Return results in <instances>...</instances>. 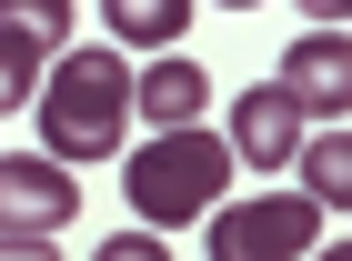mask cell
I'll use <instances>...</instances> for the list:
<instances>
[{
    "label": "cell",
    "mask_w": 352,
    "mask_h": 261,
    "mask_svg": "<svg viewBox=\"0 0 352 261\" xmlns=\"http://www.w3.org/2000/svg\"><path fill=\"white\" fill-rule=\"evenodd\" d=\"M41 111V151L60 171H81V161H121L131 151V60L101 51V41H71L51 60V80L30 91Z\"/></svg>",
    "instance_id": "cell-1"
},
{
    "label": "cell",
    "mask_w": 352,
    "mask_h": 261,
    "mask_svg": "<svg viewBox=\"0 0 352 261\" xmlns=\"http://www.w3.org/2000/svg\"><path fill=\"white\" fill-rule=\"evenodd\" d=\"M121 191H131L141 231H182V221H201V211H221V191H232V141L221 130H151L141 151H121Z\"/></svg>",
    "instance_id": "cell-2"
},
{
    "label": "cell",
    "mask_w": 352,
    "mask_h": 261,
    "mask_svg": "<svg viewBox=\"0 0 352 261\" xmlns=\"http://www.w3.org/2000/svg\"><path fill=\"white\" fill-rule=\"evenodd\" d=\"M212 221V261H302L312 251V221L322 211L302 191H262V201H232V211H201Z\"/></svg>",
    "instance_id": "cell-3"
},
{
    "label": "cell",
    "mask_w": 352,
    "mask_h": 261,
    "mask_svg": "<svg viewBox=\"0 0 352 261\" xmlns=\"http://www.w3.org/2000/svg\"><path fill=\"white\" fill-rule=\"evenodd\" d=\"M71 51V0H0V111H21Z\"/></svg>",
    "instance_id": "cell-4"
},
{
    "label": "cell",
    "mask_w": 352,
    "mask_h": 261,
    "mask_svg": "<svg viewBox=\"0 0 352 261\" xmlns=\"http://www.w3.org/2000/svg\"><path fill=\"white\" fill-rule=\"evenodd\" d=\"M272 91H282L302 121H312V111L342 121V101H352V41L342 30H302L292 51H282V80H272Z\"/></svg>",
    "instance_id": "cell-5"
},
{
    "label": "cell",
    "mask_w": 352,
    "mask_h": 261,
    "mask_svg": "<svg viewBox=\"0 0 352 261\" xmlns=\"http://www.w3.org/2000/svg\"><path fill=\"white\" fill-rule=\"evenodd\" d=\"M71 211H81V181H71L51 151H41V161H10V151H0V231H60Z\"/></svg>",
    "instance_id": "cell-6"
},
{
    "label": "cell",
    "mask_w": 352,
    "mask_h": 261,
    "mask_svg": "<svg viewBox=\"0 0 352 261\" xmlns=\"http://www.w3.org/2000/svg\"><path fill=\"white\" fill-rule=\"evenodd\" d=\"M302 130L312 121H302L282 91H242V101H232V151H242L252 171H282V161L302 151Z\"/></svg>",
    "instance_id": "cell-7"
},
{
    "label": "cell",
    "mask_w": 352,
    "mask_h": 261,
    "mask_svg": "<svg viewBox=\"0 0 352 261\" xmlns=\"http://www.w3.org/2000/svg\"><path fill=\"white\" fill-rule=\"evenodd\" d=\"M131 111H151V130H182L212 111V71L201 60H151V71H131Z\"/></svg>",
    "instance_id": "cell-8"
},
{
    "label": "cell",
    "mask_w": 352,
    "mask_h": 261,
    "mask_svg": "<svg viewBox=\"0 0 352 261\" xmlns=\"http://www.w3.org/2000/svg\"><path fill=\"white\" fill-rule=\"evenodd\" d=\"M101 30L111 51H171L191 30V0H101Z\"/></svg>",
    "instance_id": "cell-9"
},
{
    "label": "cell",
    "mask_w": 352,
    "mask_h": 261,
    "mask_svg": "<svg viewBox=\"0 0 352 261\" xmlns=\"http://www.w3.org/2000/svg\"><path fill=\"white\" fill-rule=\"evenodd\" d=\"M312 211H352V141L312 130Z\"/></svg>",
    "instance_id": "cell-10"
},
{
    "label": "cell",
    "mask_w": 352,
    "mask_h": 261,
    "mask_svg": "<svg viewBox=\"0 0 352 261\" xmlns=\"http://www.w3.org/2000/svg\"><path fill=\"white\" fill-rule=\"evenodd\" d=\"M91 261H171V251H162V231H111V241H91Z\"/></svg>",
    "instance_id": "cell-11"
},
{
    "label": "cell",
    "mask_w": 352,
    "mask_h": 261,
    "mask_svg": "<svg viewBox=\"0 0 352 261\" xmlns=\"http://www.w3.org/2000/svg\"><path fill=\"white\" fill-rule=\"evenodd\" d=\"M0 261H60L51 231H0Z\"/></svg>",
    "instance_id": "cell-12"
},
{
    "label": "cell",
    "mask_w": 352,
    "mask_h": 261,
    "mask_svg": "<svg viewBox=\"0 0 352 261\" xmlns=\"http://www.w3.org/2000/svg\"><path fill=\"white\" fill-rule=\"evenodd\" d=\"M302 10H312V21H322V30H332V21H342V10H352V0H302Z\"/></svg>",
    "instance_id": "cell-13"
},
{
    "label": "cell",
    "mask_w": 352,
    "mask_h": 261,
    "mask_svg": "<svg viewBox=\"0 0 352 261\" xmlns=\"http://www.w3.org/2000/svg\"><path fill=\"white\" fill-rule=\"evenodd\" d=\"M312 261H352V241H322V251H312Z\"/></svg>",
    "instance_id": "cell-14"
},
{
    "label": "cell",
    "mask_w": 352,
    "mask_h": 261,
    "mask_svg": "<svg viewBox=\"0 0 352 261\" xmlns=\"http://www.w3.org/2000/svg\"><path fill=\"white\" fill-rule=\"evenodd\" d=\"M221 10H252V0H221Z\"/></svg>",
    "instance_id": "cell-15"
}]
</instances>
